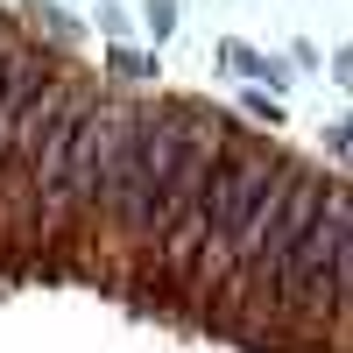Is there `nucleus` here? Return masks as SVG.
<instances>
[{
	"mask_svg": "<svg viewBox=\"0 0 353 353\" xmlns=\"http://www.w3.org/2000/svg\"><path fill=\"white\" fill-rule=\"evenodd\" d=\"M106 71H113V78H156V57H141V50H128V43H113V50H106Z\"/></svg>",
	"mask_w": 353,
	"mask_h": 353,
	"instance_id": "nucleus-7",
	"label": "nucleus"
},
{
	"mask_svg": "<svg viewBox=\"0 0 353 353\" xmlns=\"http://www.w3.org/2000/svg\"><path fill=\"white\" fill-rule=\"evenodd\" d=\"M170 28H176V0H149V36L163 43Z\"/></svg>",
	"mask_w": 353,
	"mask_h": 353,
	"instance_id": "nucleus-9",
	"label": "nucleus"
},
{
	"mask_svg": "<svg viewBox=\"0 0 353 353\" xmlns=\"http://www.w3.org/2000/svg\"><path fill=\"white\" fill-rule=\"evenodd\" d=\"M219 64H226L233 78H254V85H261V78H269V85H283V78H290L276 57H261V50H248V43H219Z\"/></svg>",
	"mask_w": 353,
	"mask_h": 353,
	"instance_id": "nucleus-6",
	"label": "nucleus"
},
{
	"mask_svg": "<svg viewBox=\"0 0 353 353\" xmlns=\"http://www.w3.org/2000/svg\"><path fill=\"white\" fill-rule=\"evenodd\" d=\"M28 14H36V28H50L57 43H78V28L64 21V8H50V0H28Z\"/></svg>",
	"mask_w": 353,
	"mask_h": 353,
	"instance_id": "nucleus-8",
	"label": "nucleus"
},
{
	"mask_svg": "<svg viewBox=\"0 0 353 353\" xmlns=\"http://www.w3.org/2000/svg\"><path fill=\"white\" fill-rule=\"evenodd\" d=\"M276 176H283V156H276V149L241 141V134L226 141V156H219V170H212V184H205V226H212V248H205V254H198V269H191L198 283L226 276V241L248 226V212L269 198Z\"/></svg>",
	"mask_w": 353,
	"mask_h": 353,
	"instance_id": "nucleus-4",
	"label": "nucleus"
},
{
	"mask_svg": "<svg viewBox=\"0 0 353 353\" xmlns=\"http://www.w3.org/2000/svg\"><path fill=\"white\" fill-rule=\"evenodd\" d=\"M248 121H269V128H283V106H276L269 92H248Z\"/></svg>",
	"mask_w": 353,
	"mask_h": 353,
	"instance_id": "nucleus-10",
	"label": "nucleus"
},
{
	"mask_svg": "<svg viewBox=\"0 0 353 353\" xmlns=\"http://www.w3.org/2000/svg\"><path fill=\"white\" fill-rule=\"evenodd\" d=\"M198 121H205V106H134V128H128L121 163H113L106 198H99V212L121 226L134 248H149V205L163 191V176L176 170V156H184Z\"/></svg>",
	"mask_w": 353,
	"mask_h": 353,
	"instance_id": "nucleus-1",
	"label": "nucleus"
},
{
	"mask_svg": "<svg viewBox=\"0 0 353 353\" xmlns=\"http://www.w3.org/2000/svg\"><path fill=\"white\" fill-rule=\"evenodd\" d=\"M332 78H339V85H353V43H346V50L332 57Z\"/></svg>",
	"mask_w": 353,
	"mask_h": 353,
	"instance_id": "nucleus-11",
	"label": "nucleus"
},
{
	"mask_svg": "<svg viewBox=\"0 0 353 353\" xmlns=\"http://www.w3.org/2000/svg\"><path fill=\"white\" fill-rule=\"evenodd\" d=\"M50 78H57V64L43 57V43H14L8 50V71H0V170H8V156H14V134H21L28 99H36Z\"/></svg>",
	"mask_w": 353,
	"mask_h": 353,
	"instance_id": "nucleus-5",
	"label": "nucleus"
},
{
	"mask_svg": "<svg viewBox=\"0 0 353 353\" xmlns=\"http://www.w3.org/2000/svg\"><path fill=\"white\" fill-rule=\"evenodd\" d=\"M353 226V191L346 184H325V205H318L311 233L297 241V254H290V269L276 283V304L290 318H304V325H332L339 318V241Z\"/></svg>",
	"mask_w": 353,
	"mask_h": 353,
	"instance_id": "nucleus-3",
	"label": "nucleus"
},
{
	"mask_svg": "<svg viewBox=\"0 0 353 353\" xmlns=\"http://www.w3.org/2000/svg\"><path fill=\"white\" fill-rule=\"evenodd\" d=\"M128 128H134V106H121V99H85L78 134H71V156H64V176H57V191L36 198V212H28L43 233H64L78 212H99L106 176H113V163H121Z\"/></svg>",
	"mask_w": 353,
	"mask_h": 353,
	"instance_id": "nucleus-2",
	"label": "nucleus"
}]
</instances>
